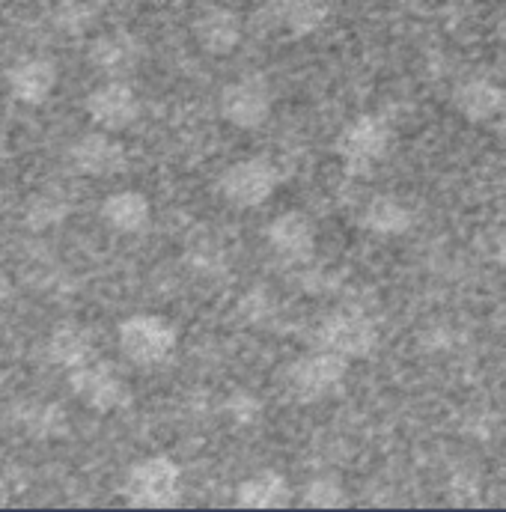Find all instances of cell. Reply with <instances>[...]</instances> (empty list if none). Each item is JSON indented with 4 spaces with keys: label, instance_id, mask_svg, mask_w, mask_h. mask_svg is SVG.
Returning <instances> with one entry per match:
<instances>
[{
    "label": "cell",
    "instance_id": "obj_1",
    "mask_svg": "<svg viewBox=\"0 0 506 512\" xmlns=\"http://www.w3.org/2000/svg\"><path fill=\"white\" fill-rule=\"evenodd\" d=\"M346 376H349V358L319 349V352L295 358L283 370V387L295 402L316 405V402L337 396L346 384Z\"/></svg>",
    "mask_w": 506,
    "mask_h": 512
},
{
    "label": "cell",
    "instance_id": "obj_2",
    "mask_svg": "<svg viewBox=\"0 0 506 512\" xmlns=\"http://www.w3.org/2000/svg\"><path fill=\"white\" fill-rule=\"evenodd\" d=\"M117 340L131 367L158 370L173 358L179 334H176V325L158 313H134L123 319Z\"/></svg>",
    "mask_w": 506,
    "mask_h": 512
},
{
    "label": "cell",
    "instance_id": "obj_3",
    "mask_svg": "<svg viewBox=\"0 0 506 512\" xmlns=\"http://www.w3.org/2000/svg\"><path fill=\"white\" fill-rule=\"evenodd\" d=\"M123 495L140 510L176 507L182 498V468L170 456H146L126 471Z\"/></svg>",
    "mask_w": 506,
    "mask_h": 512
},
{
    "label": "cell",
    "instance_id": "obj_4",
    "mask_svg": "<svg viewBox=\"0 0 506 512\" xmlns=\"http://www.w3.org/2000/svg\"><path fill=\"white\" fill-rule=\"evenodd\" d=\"M393 146V128L379 114H361L334 140V152L349 176H367L387 158Z\"/></svg>",
    "mask_w": 506,
    "mask_h": 512
},
{
    "label": "cell",
    "instance_id": "obj_5",
    "mask_svg": "<svg viewBox=\"0 0 506 512\" xmlns=\"http://www.w3.org/2000/svg\"><path fill=\"white\" fill-rule=\"evenodd\" d=\"M280 185V173L271 158L265 155H248L233 161L221 179H218V194L224 203L233 209H259L262 203L271 200V194Z\"/></svg>",
    "mask_w": 506,
    "mask_h": 512
},
{
    "label": "cell",
    "instance_id": "obj_6",
    "mask_svg": "<svg viewBox=\"0 0 506 512\" xmlns=\"http://www.w3.org/2000/svg\"><path fill=\"white\" fill-rule=\"evenodd\" d=\"M316 343L319 349L337 352L349 361H361L376 352L379 325L358 307H340L322 319V325L316 328Z\"/></svg>",
    "mask_w": 506,
    "mask_h": 512
},
{
    "label": "cell",
    "instance_id": "obj_7",
    "mask_svg": "<svg viewBox=\"0 0 506 512\" xmlns=\"http://www.w3.org/2000/svg\"><path fill=\"white\" fill-rule=\"evenodd\" d=\"M69 387L72 393L93 411L111 414V411H123L131 405L134 393L128 382L108 364V361H90L78 370L69 373Z\"/></svg>",
    "mask_w": 506,
    "mask_h": 512
},
{
    "label": "cell",
    "instance_id": "obj_8",
    "mask_svg": "<svg viewBox=\"0 0 506 512\" xmlns=\"http://www.w3.org/2000/svg\"><path fill=\"white\" fill-rule=\"evenodd\" d=\"M271 105H274V96H271V87L262 75L236 78L233 84H227L221 90V99H218L221 120L242 128V131L265 126L271 117Z\"/></svg>",
    "mask_w": 506,
    "mask_h": 512
},
{
    "label": "cell",
    "instance_id": "obj_9",
    "mask_svg": "<svg viewBox=\"0 0 506 512\" xmlns=\"http://www.w3.org/2000/svg\"><path fill=\"white\" fill-rule=\"evenodd\" d=\"M328 15V0H265L259 9V24L286 39H307L325 27Z\"/></svg>",
    "mask_w": 506,
    "mask_h": 512
},
{
    "label": "cell",
    "instance_id": "obj_10",
    "mask_svg": "<svg viewBox=\"0 0 506 512\" xmlns=\"http://www.w3.org/2000/svg\"><path fill=\"white\" fill-rule=\"evenodd\" d=\"M84 111L102 131H126L140 117V99L128 81H105L84 99Z\"/></svg>",
    "mask_w": 506,
    "mask_h": 512
},
{
    "label": "cell",
    "instance_id": "obj_11",
    "mask_svg": "<svg viewBox=\"0 0 506 512\" xmlns=\"http://www.w3.org/2000/svg\"><path fill=\"white\" fill-rule=\"evenodd\" d=\"M140 60H143V45L128 30L99 33L87 45V63L108 81H128L140 69Z\"/></svg>",
    "mask_w": 506,
    "mask_h": 512
},
{
    "label": "cell",
    "instance_id": "obj_12",
    "mask_svg": "<svg viewBox=\"0 0 506 512\" xmlns=\"http://www.w3.org/2000/svg\"><path fill=\"white\" fill-rule=\"evenodd\" d=\"M69 161L78 173L93 176V179H111L120 176L128 167L126 146L111 134V131H90L81 134L69 146Z\"/></svg>",
    "mask_w": 506,
    "mask_h": 512
},
{
    "label": "cell",
    "instance_id": "obj_13",
    "mask_svg": "<svg viewBox=\"0 0 506 512\" xmlns=\"http://www.w3.org/2000/svg\"><path fill=\"white\" fill-rule=\"evenodd\" d=\"M265 242L280 262L304 265L316 254V224L304 212H283L268 224Z\"/></svg>",
    "mask_w": 506,
    "mask_h": 512
},
{
    "label": "cell",
    "instance_id": "obj_14",
    "mask_svg": "<svg viewBox=\"0 0 506 512\" xmlns=\"http://www.w3.org/2000/svg\"><path fill=\"white\" fill-rule=\"evenodd\" d=\"M191 33H194V42L200 45V51H206L212 57H227L242 45L245 21L230 6H206L191 21Z\"/></svg>",
    "mask_w": 506,
    "mask_h": 512
},
{
    "label": "cell",
    "instance_id": "obj_15",
    "mask_svg": "<svg viewBox=\"0 0 506 512\" xmlns=\"http://www.w3.org/2000/svg\"><path fill=\"white\" fill-rule=\"evenodd\" d=\"M57 63L51 57L42 54H27L18 57L9 69H6V87L9 96L21 105H42L54 87H57Z\"/></svg>",
    "mask_w": 506,
    "mask_h": 512
},
{
    "label": "cell",
    "instance_id": "obj_16",
    "mask_svg": "<svg viewBox=\"0 0 506 512\" xmlns=\"http://www.w3.org/2000/svg\"><path fill=\"white\" fill-rule=\"evenodd\" d=\"M453 108L468 123H498L506 114V87L489 78H468L453 90Z\"/></svg>",
    "mask_w": 506,
    "mask_h": 512
},
{
    "label": "cell",
    "instance_id": "obj_17",
    "mask_svg": "<svg viewBox=\"0 0 506 512\" xmlns=\"http://www.w3.org/2000/svg\"><path fill=\"white\" fill-rule=\"evenodd\" d=\"M45 352H48V361L54 367H63V370H78L90 361H96V337L87 325L81 322H60L48 343H45Z\"/></svg>",
    "mask_w": 506,
    "mask_h": 512
},
{
    "label": "cell",
    "instance_id": "obj_18",
    "mask_svg": "<svg viewBox=\"0 0 506 512\" xmlns=\"http://www.w3.org/2000/svg\"><path fill=\"white\" fill-rule=\"evenodd\" d=\"M102 224L120 236H137L152 221V203L140 191H117L102 203Z\"/></svg>",
    "mask_w": 506,
    "mask_h": 512
},
{
    "label": "cell",
    "instance_id": "obj_19",
    "mask_svg": "<svg viewBox=\"0 0 506 512\" xmlns=\"http://www.w3.org/2000/svg\"><path fill=\"white\" fill-rule=\"evenodd\" d=\"M411 224H414L411 206L393 194H376L361 212V227L379 239H399L411 230Z\"/></svg>",
    "mask_w": 506,
    "mask_h": 512
},
{
    "label": "cell",
    "instance_id": "obj_20",
    "mask_svg": "<svg viewBox=\"0 0 506 512\" xmlns=\"http://www.w3.org/2000/svg\"><path fill=\"white\" fill-rule=\"evenodd\" d=\"M289 498H292L289 480L271 468L251 474L236 489V504L245 510H277V507H286Z\"/></svg>",
    "mask_w": 506,
    "mask_h": 512
},
{
    "label": "cell",
    "instance_id": "obj_21",
    "mask_svg": "<svg viewBox=\"0 0 506 512\" xmlns=\"http://www.w3.org/2000/svg\"><path fill=\"white\" fill-rule=\"evenodd\" d=\"M18 426L39 441H57L69 429V414L57 402H24L15 411Z\"/></svg>",
    "mask_w": 506,
    "mask_h": 512
},
{
    "label": "cell",
    "instance_id": "obj_22",
    "mask_svg": "<svg viewBox=\"0 0 506 512\" xmlns=\"http://www.w3.org/2000/svg\"><path fill=\"white\" fill-rule=\"evenodd\" d=\"M69 215V203L63 197H54V194H36L30 197L27 209H24V224L36 233H45V230H54L66 221Z\"/></svg>",
    "mask_w": 506,
    "mask_h": 512
},
{
    "label": "cell",
    "instance_id": "obj_23",
    "mask_svg": "<svg viewBox=\"0 0 506 512\" xmlns=\"http://www.w3.org/2000/svg\"><path fill=\"white\" fill-rule=\"evenodd\" d=\"M301 501L304 507H316V510H334L346 504V489L337 477L331 474H319L313 480H307V486L301 489Z\"/></svg>",
    "mask_w": 506,
    "mask_h": 512
},
{
    "label": "cell",
    "instance_id": "obj_24",
    "mask_svg": "<svg viewBox=\"0 0 506 512\" xmlns=\"http://www.w3.org/2000/svg\"><path fill=\"white\" fill-rule=\"evenodd\" d=\"M93 21H96V12H93V6L84 3V0H63V3H57V9H54V27H57L60 33H69V36L87 33V30L93 27Z\"/></svg>",
    "mask_w": 506,
    "mask_h": 512
},
{
    "label": "cell",
    "instance_id": "obj_25",
    "mask_svg": "<svg viewBox=\"0 0 506 512\" xmlns=\"http://www.w3.org/2000/svg\"><path fill=\"white\" fill-rule=\"evenodd\" d=\"M224 414L236 423V426H256L262 420V402L256 399V393L248 390H233L224 399Z\"/></svg>",
    "mask_w": 506,
    "mask_h": 512
},
{
    "label": "cell",
    "instance_id": "obj_26",
    "mask_svg": "<svg viewBox=\"0 0 506 512\" xmlns=\"http://www.w3.org/2000/svg\"><path fill=\"white\" fill-rule=\"evenodd\" d=\"M495 137H498V143L506 149V114L498 120V123H495Z\"/></svg>",
    "mask_w": 506,
    "mask_h": 512
}]
</instances>
